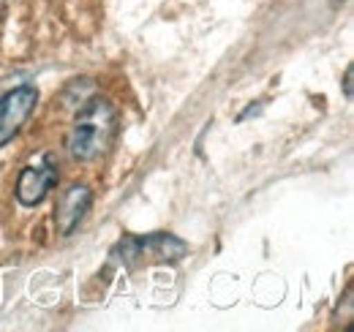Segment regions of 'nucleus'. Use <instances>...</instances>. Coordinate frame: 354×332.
I'll return each mask as SVG.
<instances>
[{
    "mask_svg": "<svg viewBox=\"0 0 354 332\" xmlns=\"http://www.w3.org/2000/svg\"><path fill=\"white\" fill-rule=\"evenodd\" d=\"M188 253V246L175 237V234H145V237H126L118 243L112 256L123 261V267H142V264H167V261H180Z\"/></svg>",
    "mask_w": 354,
    "mask_h": 332,
    "instance_id": "f03ea898",
    "label": "nucleus"
},
{
    "mask_svg": "<svg viewBox=\"0 0 354 332\" xmlns=\"http://www.w3.org/2000/svg\"><path fill=\"white\" fill-rule=\"evenodd\" d=\"M118 133V112L109 101L95 98L77 115L68 131V153L77 161H95L101 158Z\"/></svg>",
    "mask_w": 354,
    "mask_h": 332,
    "instance_id": "f257e3e1",
    "label": "nucleus"
},
{
    "mask_svg": "<svg viewBox=\"0 0 354 332\" xmlns=\"http://www.w3.org/2000/svg\"><path fill=\"white\" fill-rule=\"evenodd\" d=\"M36 104H39V93L33 84H19L0 98V147L19 133V128L33 115Z\"/></svg>",
    "mask_w": 354,
    "mask_h": 332,
    "instance_id": "7ed1b4c3",
    "label": "nucleus"
},
{
    "mask_svg": "<svg viewBox=\"0 0 354 332\" xmlns=\"http://www.w3.org/2000/svg\"><path fill=\"white\" fill-rule=\"evenodd\" d=\"M344 90H346V95L352 98V68H346V82H344Z\"/></svg>",
    "mask_w": 354,
    "mask_h": 332,
    "instance_id": "423d86ee",
    "label": "nucleus"
},
{
    "mask_svg": "<svg viewBox=\"0 0 354 332\" xmlns=\"http://www.w3.org/2000/svg\"><path fill=\"white\" fill-rule=\"evenodd\" d=\"M90 205H93V194L88 185H71L60 199H57V210H55V223L60 234H71L82 218L88 215Z\"/></svg>",
    "mask_w": 354,
    "mask_h": 332,
    "instance_id": "39448f33",
    "label": "nucleus"
},
{
    "mask_svg": "<svg viewBox=\"0 0 354 332\" xmlns=\"http://www.w3.org/2000/svg\"><path fill=\"white\" fill-rule=\"evenodd\" d=\"M57 185V161L55 156H41L36 164H28L22 169L19 180H17V199L25 208H36L41 205L49 191Z\"/></svg>",
    "mask_w": 354,
    "mask_h": 332,
    "instance_id": "20e7f679",
    "label": "nucleus"
},
{
    "mask_svg": "<svg viewBox=\"0 0 354 332\" xmlns=\"http://www.w3.org/2000/svg\"><path fill=\"white\" fill-rule=\"evenodd\" d=\"M3 8H6V0H0V17H3Z\"/></svg>",
    "mask_w": 354,
    "mask_h": 332,
    "instance_id": "0eeeda50",
    "label": "nucleus"
}]
</instances>
